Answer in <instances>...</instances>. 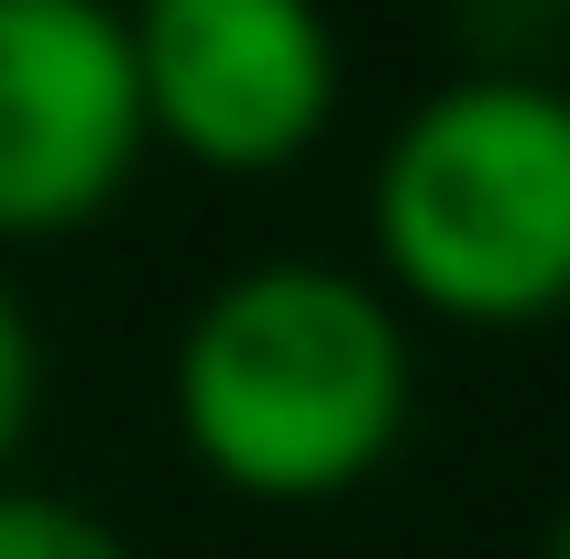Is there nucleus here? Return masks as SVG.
<instances>
[{
  "instance_id": "1",
  "label": "nucleus",
  "mask_w": 570,
  "mask_h": 559,
  "mask_svg": "<svg viewBox=\"0 0 570 559\" xmlns=\"http://www.w3.org/2000/svg\"><path fill=\"white\" fill-rule=\"evenodd\" d=\"M417 406V351L395 296L352 264H242L198 296L176 330V439L198 472L253 504H330L384 450L406 439Z\"/></svg>"
},
{
  "instance_id": "2",
  "label": "nucleus",
  "mask_w": 570,
  "mask_h": 559,
  "mask_svg": "<svg viewBox=\"0 0 570 559\" xmlns=\"http://www.w3.org/2000/svg\"><path fill=\"white\" fill-rule=\"evenodd\" d=\"M373 264L450 330H538L570 307V88L461 67L373 154Z\"/></svg>"
},
{
  "instance_id": "3",
  "label": "nucleus",
  "mask_w": 570,
  "mask_h": 559,
  "mask_svg": "<svg viewBox=\"0 0 570 559\" xmlns=\"http://www.w3.org/2000/svg\"><path fill=\"white\" fill-rule=\"evenodd\" d=\"M142 133L209 176L307 165L341 110V33L318 0H132Z\"/></svg>"
},
{
  "instance_id": "4",
  "label": "nucleus",
  "mask_w": 570,
  "mask_h": 559,
  "mask_svg": "<svg viewBox=\"0 0 570 559\" xmlns=\"http://www.w3.org/2000/svg\"><path fill=\"white\" fill-rule=\"evenodd\" d=\"M154 154L110 0H0V242H67Z\"/></svg>"
},
{
  "instance_id": "5",
  "label": "nucleus",
  "mask_w": 570,
  "mask_h": 559,
  "mask_svg": "<svg viewBox=\"0 0 570 559\" xmlns=\"http://www.w3.org/2000/svg\"><path fill=\"white\" fill-rule=\"evenodd\" d=\"M0 559H132V538H121L110 516L67 504V493L0 483Z\"/></svg>"
},
{
  "instance_id": "6",
  "label": "nucleus",
  "mask_w": 570,
  "mask_h": 559,
  "mask_svg": "<svg viewBox=\"0 0 570 559\" xmlns=\"http://www.w3.org/2000/svg\"><path fill=\"white\" fill-rule=\"evenodd\" d=\"M33 406H45V341H33L22 285L0 275V472H11V450L33 439Z\"/></svg>"
},
{
  "instance_id": "7",
  "label": "nucleus",
  "mask_w": 570,
  "mask_h": 559,
  "mask_svg": "<svg viewBox=\"0 0 570 559\" xmlns=\"http://www.w3.org/2000/svg\"><path fill=\"white\" fill-rule=\"evenodd\" d=\"M549 559H570V504H560V527H549Z\"/></svg>"
}]
</instances>
